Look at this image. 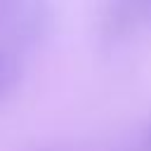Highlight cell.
I'll return each mask as SVG.
<instances>
[{
    "label": "cell",
    "mask_w": 151,
    "mask_h": 151,
    "mask_svg": "<svg viewBox=\"0 0 151 151\" xmlns=\"http://www.w3.org/2000/svg\"><path fill=\"white\" fill-rule=\"evenodd\" d=\"M54 28L52 0H0V42L14 50L42 45Z\"/></svg>",
    "instance_id": "obj_1"
},
{
    "label": "cell",
    "mask_w": 151,
    "mask_h": 151,
    "mask_svg": "<svg viewBox=\"0 0 151 151\" xmlns=\"http://www.w3.org/2000/svg\"><path fill=\"white\" fill-rule=\"evenodd\" d=\"M151 0H104L99 14V42L104 47H116L125 42L137 26L149 19Z\"/></svg>",
    "instance_id": "obj_2"
},
{
    "label": "cell",
    "mask_w": 151,
    "mask_h": 151,
    "mask_svg": "<svg viewBox=\"0 0 151 151\" xmlns=\"http://www.w3.org/2000/svg\"><path fill=\"white\" fill-rule=\"evenodd\" d=\"M24 78L21 52L0 42V99H5Z\"/></svg>",
    "instance_id": "obj_3"
},
{
    "label": "cell",
    "mask_w": 151,
    "mask_h": 151,
    "mask_svg": "<svg viewBox=\"0 0 151 151\" xmlns=\"http://www.w3.org/2000/svg\"><path fill=\"white\" fill-rule=\"evenodd\" d=\"M120 151H151V149L139 139V144H134V146H125V149H120Z\"/></svg>",
    "instance_id": "obj_4"
},
{
    "label": "cell",
    "mask_w": 151,
    "mask_h": 151,
    "mask_svg": "<svg viewBox=\"0 0 151 151\" xmlns=\"http://www.w3.org/2000/svg\"><path fill=\"white\" fill-rule=\"evenodd\" d=\"M142 142H144V144H146V146L151 149V125L146 127V132H144V137H142Z\"/></svg>",
    "instance_id": "obj_5"
},
{
    "label": "cell",
    "mask_w": 151,
    "mask_h": 151,
    "mask_svg": "<svg viewBox=\"0 0 151 151\" xmlns=\"http://www.w3.org/2000/svg\"><path fill=\"white\" fill-rule=\"evenodd\" d=\"M38 151H71V149H64V146H42Z\"/></svg>",
    "instance_id": "obj_6"
},
{
    "label": "cell",
    "mask_w": 151,
    "mask_h": 151,
    "mask_svg": "<svg viewBox=\"0 0 151 151\" xmlns=\"http://www.w3.org/2000/svg\"><path fill=\"white\" fill-rule=\"evenodd\" d=\"M149 19H151V5H149Z\"/></svg>",
    "instance_id": "obj_7"
}]
</instances>
